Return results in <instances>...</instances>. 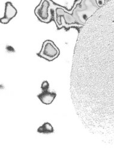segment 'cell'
Listing matches in <instances>:
<instances>
[{
  "label": "cell",
  "instance_id": "6da1fadb",
  "mask_svg": "<svg viewBox=\"0 0 114 151\" xmlns=\"http://www.w3.org/2000/svg\"><path fill=\"white\" fill-rule=\"evenodd\" d=\"M52 9L53 12V20L55 21L58 29L64 28L68 30L70 28L82 29L84 27L76 24L72 15L73 7L68 11L65 7L56 4L51 1Z\"/></svg>",
  "mask_w": 114,
  "mask_h": 151
},
{
  "label": "cell",
  "instance_id": "7a4b0ae2",
  "mask_svg": "<svg viewBox=\"0 0 114 151\" xmlns=\"http://www.w3.org/2000/svg\"><path fill=\"white\" fill-rule=\"evenodd\" d=\"M94 2L85 0L75 1L72 15L76 24L83 27L85 26L89 18L99 7L97 4L95 5L93 4Z\"/></svg>",
  "mask_w": 114,
  "mask_h": 151
},
{
  "label": "cell",
  "instance_id": "3957f363",
  "mask_svg": "<svg viewBox=\"0 0 114 151\" xmlns=\"http://www.w3.org/2000/svg\"><path fill=\"white\" fill-rule=\"evenodd\" d=\"M34 13L41 22L48 23L53 20V12L50 0H42L36 7Z\"/></svg>",
  "mask_w": 114,
  "mask_h": 151
},
{
  "label": "cell",
  "instance_id": "277c9868",
  "mask_svg": "<svg viewBox=\"0 0 114 151\" xmlns=\"http://www.w3.org/2000/svg\"><path fill=\"white\" fill-rule=\"evenodd\" d=\"M60 54L58 47L51 40H46L43 42L40 52L38 56L48 61H52L57 59Z\"/></svg>",
  "mask_w": 114,
  "mask_h": 151
},
{
  "label": "cell",
  "instance_id": "5b68a950",
  "mask_svg": "<svg viewBox=\"0 0 114 151\" xmlns=\"http://www.w3.org/2000/svg\"><path fill=\"white\" fill-rule=\"evenodd\" d=\"M49 88V83L47 81H43L41 84L42 92L37 96L40 101L45 105L51 104L57 96V94L54 92H51Z\"/></svg>",
  "mask_w": 114,
  "mask_h": 151
},
{
  "label": "cell",
  "instance_id": "8992f818",
  "mask_svg": "<svg viewBox=\"0 0 114 151\" xmlns=\"http://www.w3.org/2000/svg\"><path fill=\"white\" fill-rule=\"evenodd\" d=\"M17 13V10L13 6L12 3L9 1L7 2L6 3L4 16L0 19L1 23L3 24H7L13 18L16 16Z\"/></svg>",
  "mask_w": 114,
  "mask_h": 151
},
{
  "label": "cell",
  "instance_id": "52a82bcc",
  "mask_svg": "<svg viewBox=\"0 0 114 151\" xmlns=\"http://www.w3.org/2000/svg\"><path fill=\"white\" fill-rule=\"evenodd\" d=\"M37 132L40 133L48 134L53 133L54 132V130L52 125L50 123L45 122L38 129Z\"/></svg>",
  "mask_w": 114,
  "mask_h": 151
},
{
  "label": "cell",
  "instance_id": "ba28073f",
  "mask_svg": "<svg viewBox=\"0 0 114 151\" xmlns=\"http://www.w3.org/2000/svg\"><path fill=\"white\" fill-rule=\"evenodd\" d=\"M96 2L97 5L99 6V7L103 6L105 4V1H101V0H100V1H96Z\"/></svg>",
  "mask_w": 114,
  "mask_h": 151
}]
</instances>
